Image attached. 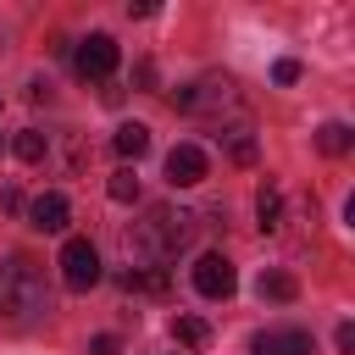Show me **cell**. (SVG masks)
<instances>
[{"label": "cell", "instance_id": "2", "mask_svg": "<svg viewBox=\"0 0 355 355\" xmlns=\"http://www.w3.org/2000/svg\"><path fill=\"white\" fill-rule=\"evenodd\" d=\"M50 311V288L39 277V266L28 255H6L0 261V327H28Z\"/></svg>", "mask_w": 355, "mask_h": 355}, {"label": "cell", "instance_id": "11", "mask_svg": "<svg viewBox=\"0 0 355 355\" xmlns=\"http://www.w3.org/2000/svg\"><path fill=\"white\" fill-rule=\"evenodd\" d=\"M111 144H116V155H122V161H139V155L150 150V128H144V122H122Z\"/></svg>", "mask_w": 355, "mask_h": 355}, {"label": "cell", "instance_id": "18", "mask_svg": "<svg viewBox=\"0 0 355 355\" xmlns=\"http://www.w3.org/2000/svg\"><path fill=\"white\" fill-rule=\"evenodd\" d=\"M222 139H227V155H233L239 166H255V139H250L244 128H227Z\"/></svg>", "mask_w": 355, "mask_h": 355}, {"label": "cell", "instance_id": "4", "mask_svg": "<svg viewBox=\"0 0 355 355\" xmlns=\"http://www.w3.org/2000/svg\"><path fill=\"white\" fill-rule=\"evenodd\" d=\"M116 61H122V50H116L111 33H89V39H78V50H72V72L89 78V83H105V78L116 72Z\"/></svg>", "mask_w": 355, "mask_h": 355}, {"label": "cell", "instance_id": "15", "mask_svg": "<svg viewBox=\"0 0 355 355\" xmlns=\"http://www.w3.org/2000/svg\"><path fill=\"white\" fill-rule=\"evenodd\" d=\"M172 338H178L183 349H205V344H211V327H205L200 316H172Z\"/></svg>", "mask_w": 355, "mask_h": 355}, {"label": "cell", "instance_id": "10", "mask_svg": "<svg viewBox=\"0 0 355 355\" xmlns=\"http://www.w3.org/2000/svg\"><path fill=\"white\" fill-rule=\"evenodd\" d=\"M255 216H261V233H277V227H283V189H277V183H261Z\"/></svg>", "mask_w": 355, "mask_h": 355}, {"label": "cell", "instance_id": "14", "mask_svg": "<svg viewBox=\"0 0 355 355\" xmlns=\"http://www.w3.org/2000/svg\"><path fill=\"white\" fill-rule=\"evenodd\" d=\"M11 150H17V161H28V166H33V161H44V155H50V133H39V128H22V133L11 139Z\"/></svg>", "mask_w": 355, "mask_h": 355}, {"label": "cell", "instance_id": "16", "mask_svg": "<svg viewBox=\"0 0 355 355\" xmlns=\"http://www.w3.org/2000/svg\"><path fill=\"white\" fill-rule=\"evenodd\" d=\"M105 194H111L116 205H133V200H139V172H133V166H116L111 183H105Z\"/></svg>", "mask_w": 355, "mask_h": 355}, {"label": "cell", "instance_id": "5", "mask_svg": "<svg viewBox=\"0 0 355 355\" xmlns=\"http://www.w3.org/2000/svg\"><path fill=\"white\" fill-rule=\"evenodd\" d=\"M61 283H67L72 294H89V288L100 283V250H94L89 239H67V244H61Z\"/></svg>", "mask_w": 355, "mask_h": 355}, {"label": "cell", "instance_id": "8", "mask_svg": "<svg viewBox=\"0 0 355 355\" xmlns=\"http://www.w3.org/2000/svg\"><path fill=\"white\" fill-rule=\"evenodd\" d=\"M166 183H172V189L205 183V150H200V144H178V150L166 155Z\"/></svg>", "mask_w": 355, "mask_h": 355}, {"label": "cell", "instance_id": "17", "mask_svg": "<svg viewBox=\"0 0 355 355\" xmlns=\"http://www.w3.org/2000/svg\"><path fill=\"white\" fill-rule=\"evenodd\" d=\"M300 294V283L288 277V272H261V300H277V305H288Z\"/></svg>", "mask_w": 355, "mask_h": 355}, {"label": "cell", "instance_id": "3", "mask_svg": "<svg viewBox=\"0 0 355 355\" xmlns=\"http://www.w3.org/2000/svg\"><path fill=\"white\" fill-rule=\"evenodd\" d=\"M172 105L183 116H205V122H222V116H239L244 111V94H239V78L233 72H205L194 83H183L172 94Z\"/></svg>", "mask_w": 355, "mask_h": 355}, {"label": "cell", "instance_id": "20", "mask_svg": "<svg viewBox=\"0 0 355 355\" xmlns=\"http://www.w3.org/2000/svg\"><path fill=\"white\" fill-rule=\"evenodd\" d=\"M272 78H277V83H294V78H300V61H277Z\"/></svg>", "mask_w": 355, "mask_h": 355}, {"label": "cell", "instance_id": "19", "mask_svg": "<svg viewBox=\"0 0 355 355\" xmlns=\"http://www.w3.org/2000/svg\"><path fill=\"white\" fill-rule=\"evenodd\" d=\"M89 355H122V338H111V333H100V338L89 344Z\"/></svg>", "mask_w": 355, "mask_h": 355}, {"label": "cell", "instance_id": "21", "mask_svg": "<svg viewBox=\"0 0 355 355\" xmlns=\"http://www.w3.org/2000/svg\"><path fill=\"white\" fill-rule=\"evenodd\" d=\"M338 349H344V355H355V327H349V322L338 327Z\"/></svg>", "mask_w": 355, "mask_h": 355}, {"label": "cell", "instance_id": "12", "mask_svg": "<svg viewBox=\"0 0 355 355\" xmlns=\"http://www.w3.org/2000/svg\"><path fill=\"white\" fill-rule=\"evenodd\" d=\"M122 288H139V294H166V288H172V277H166V266H133V272H122Z\"/></svg>", "mask_w": 355, "mask_h": 355}, {"label": "cell", "instance_id": "1", "mask_svg": "<svg viewBox=\"0 0 355 355\" xmlns=\"http://www.w3.org/2000/svg\"><path fill=\"white\" fill-rule=\"evenodd\" d=\"M189 239H194V211H183V205H150L128 227V255H139L144 266H166Z\"/></svg>", "mask_w": 355, "mask_h": 355}, {"label": "cell", "instance_id": "6", "mask_svg": "<svg viewBox=\"0 0 355 355\" xmlns=\"http://www.w3.org/2000/svg\"><path fill=\"white\" fill-rule=\"evenodd\" d=\"M194 288H200L205 300H227V294L239 288V272H233V261H227L222 250H205V255L194 261Z\"/></svg>", "mask_w": 355, "mask_h": 355}, {"label": "cell", "instance_id": "9", "mask_svg": "<svg viewBox=\"0 0 355 355\" xmlns=\"http://www.w3.org/2000/svg\"><path fill=\"white\" fill-rule=\"evenodd\" d=\"M28 222H33L39 233H61V227L72 222V205H67V194H55V189H50V194H39V200L28 205Z\"/></svg>", "mask_w": 355, "mask_h": 355}, {"label": "cell", "instance_id": "13", "mask_svg": "<svg viewBox=\"0 0 355 355\" xmlns=\"http://www.w3.org/2000/svg\"><path fill=\"white\" fill-rule=\"evenodd\" d=\"M349 144H355L349 122H322V128H316V150H322V155H344Z\"/></svg>", "mask_w": 355, "mask_h": 355}, {"label": "cell", "instance_id": "7", "mask_svg": "<svg viewBox=\"0 0 355 355\" xmlns=\"http://www.w3.org/2000/svg\"><path fill=\"white\" fill-rule=\"evenodd\" d=\"M250 355H316V338L305 327H272L250 338Z\"/></svg>", "mask_w": 355, "mask_h": 355}]
</instances>
